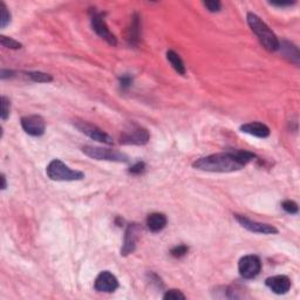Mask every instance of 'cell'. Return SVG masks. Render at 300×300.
Instances as JSON below:
<instances>
[{
	"label": "cell",
	"instance_id": "obj_1",
	"mask_svg": "<svg viewBox=\"0 0 300 300\" xmlns=\"http://www.w3.org/2000/svg\"><path fill=\"white\" fill-rule=\"evenodd\" d=\"M256 154L248 150H234L228 153L212 154L196 159L192 167L206 173H234L242 170L246 164L256 158Z\"/></svg>",
	"mask_w": 300,
	"mask_h": 300
},
{
	"label": "cell",
	"instance_id": "obj_2",
	"mask_svg": "<svg viewBox=\"0 0 300 300\" xmlns=\"http://www.w3.org/2000/svg\"><path fill=\"white\" fill-rule=\"evenodd\" d=\"M248 19V24L252 30V32L257 35V38L259 39L260 44L263 45V47L268 52H276L279 49V43L280 41L277 38V35L272 32L270 27L265 24L262 19L259 18L254 13L249 12L246 16Z\"/></svg>",
	"mask_w": 300,
	"mask_h": 300
},
{
	"label": "cell",
	"instance_id": "obj_3",
	"mask_svg": "<svg viewBox=\"0 0 300 300\" xmlns=\"http://www.w3.org/2000/svg\"><path fill=\"white\" fill-rule=\"evenodd\" d=\"M46 174L52 181L58 182L81 181L85 178V174L79 172V170L72 169L68 165L64 164L61 159L58 158L49 162V164L47 165Z\"/></svg>",
	"mask_w": 300,
	"mask_h": 300
},
{
	"label": "cell",
	"instance_id": "obj_4",
	"mask_svg": "<svg viewBox=\"0 0 300 300\" xmlns=\"http://www.w3.org/2000/svg\"><path fill=\"white\" fill-rule=\"evenodd\" d=\"M82 153L88 158L96 159V161H109L117 162V163H127L129 161V158L126 154L120 153L117 150L108 149V148L85 145V147H82Z\"/></svg>",
	"mask_w": 300,
	"mask_h": 300
},
{
	"label": "cell",
	"instance_id": "obj_5",
	"mask_svg": "<svg viewBox=\"0 0 300 300\" xmlns=\"http://www.w3.org/2000/svg\"><path fill=\"white\" fill-rule=\"evenodd\" d=\"M91 24L92 29L100 38H102L103 40H106L109 45L111 46H116L117 45V39L113 33L111 32L108 29L107 24H106L105 19H103V15L100 12H96L95 8L91 10Z\"/></svg>",
	"mask_w": 300,
	"mask_h": 300
},
{
	"label": "cell",
	"instance_id": "obj_6",
	"mask_svg": "<svg viewBox=\"0 0 300 300\" xmlns=\"http://www.w3.org/2000/svg\"><path fill=\"white\" fill-rule=\"evenodd\" d=\"M262 270V262H260L259 257L254 256V254H248L240 258L239 263H238V271L239 274L245 279L256 278Z\"/></svg>",
	"mask_w": 300,
	"mask_h": 300
},
{
	"label": "cell",
	"instance_id": "obj_7",
	"mask_svg": "<svg viewBox=\"0 0 300 300\" xmlns=\"http://www.w3.org/2000/svg\"><path fill=\"white\" fill-rule=\"evenodd\" d=\"M74 126L79 129L81 133L85 134L94 141L105 143V144H113L111 137L96 126L91 125V123L86 121H81V120H74Z\"/></svg>",
	"mask_w": 300,
	"mask_h": 300
},
{
	"label": "cell",
	"instance_id": "obj_8",
	"mask_svg": "<svg viewBox=\"0 0 300 300\" xmlns=\"http://www.w3.org/2000/svg\"><path fill=\"white\" fill-rule=\"evenodd\" d=\"M234 217L236 218V221L240 224V226H243L244 229H246L248 231L253 232V234H260V235H277L278 234V229L274 228L273 225L270 224H264L259 223V221L249 220L248 217L243 215H234Z\"/></svg>",
	"mask_w": 300,
	"mask_h": 300
},
{
	"label": "cell",
	"instance_id": "obj_9",
	"mask_svg": "<svg viewBox=\"0 0 300 300\" xmlns=\"http://www.w3.org/2000/svg\"><path fill=\"white\" fill-rule=\"evenodd\" d=\"M141 231L142 229L141 226H140V224H129L125 232V239H123V245L121 249V256H129V254H131L135 251L137 240H139Z\"/></svg>",
	"mask_w": 300,
	"mask_h": 300
},
{
	"label": "cell",
	"instance_id": "obj_10",
	"mask_svg": "<svg viewBox=\"0 0 300 300\" xmlns=\"http://www.w3.org/2000/svg\"><path fill=\"white\" fill-rule=\"evenodd\" d=\"M21 127L25 130V133L31 136H43L46 130V122L44 117L39 115H29L24 116L21 119Z\"/></svg>",
	"mask_w": 300,
	"mask_h": 300
},
{
	"label": "cell",
	"instance_id": "obj_11",
	"mask_svg": "<svg viewBox=\"0 0 300 300\" xmlns=\"http://www.w3.org/2000/svg\"><path fill=\"white\" fill-rule=\"evenodd\" d=\"M150 135L147 129L142 127H133L131 130L126 131L120 139V143L125 145H144L149 141Z\"/></svg>",
	"mask_w": 300,
	"mask_h": 300
},
{
	"label": "cell",
	"instance_id": "obj_12",
	"mask_svg": "<svg viewBox=\"0 0 300 300\" xmlns=\"http://www.w3.org/2000/svg\"><path fill=\"white\" fill-rule=\"evenodd\" d=\"M94 288L97 292L113 293L119 288V280L109 271H102L95 279Z\"/></svg>",
	"mask_w": 300,
	"mask_h": 300
},
{
	"label": "cell",
	"instance_id": "obj_13",
	"mask_svg": "<svg viewBox=\"0 0 300 300\" xmlns=\"http://www.w3.org/2000/svg\"><path fill=\"white\" fill-rule=\"evenodd\" d=\"M265 285L276 294H285L291 288V279L287 276H273L265 280Z\"/></svg>",
	"mask_w": 300,
	"mask_h": 300
},
{
	"label": "cell",
	"instance_id": "obj_14",
	"mask_svg": "<svg viewBox=\"0 0 300 300\" xmlns=\"http://www.w3.org/2000/svg\"><path fill=\"white\" fill-rule=\"evenodd\" d=\"M240 131L242 133L249 134V135L259 137V139H266V137L270 136L271 130L268 126H265L264 123L260 122H250L245 123V125L240 126Z\"/></svg>",
	"mask_w": 300,
	"mask_h": 300
},
{
	"label": "cell",
	"instance_id": "obj_15",
	"mask_svg": "<svg viewBox=\"0 0 300 300\" xmlns=\"http://www.w3.org/2000/svg\"><path fill=\"white\" fill-rule=\"evenodd\" d=\"M147 228L151 232H159L162 231L167 225L168 220L167 216L164 214H159V212H153L147 217Z\"/></svg>",
	"mask_w": 300,
	"mask_h": 300
},
{
	"label": "cell",
	"instance_id": "obj_16",
	"mask_svg": "<svg viewBox=\"0 0 300 300\" xmlns=\"http://www.w3.org/2000/svg\"><path fill=\"white\" fill-rule=\"evenodd\" d=\"M127 40L130 45H137L140 40V18L137 15H134L131 18L130 27L128 29Z\"/></svg>",
	"mask_w": 300,
	"mask_h": 300
},
{
	"label": "cell",
	"instance_id": "obj_17",
	"mask_svg": "<svg viewBox=\"0 0 300 300\" xmlns=\"http://www.w3.org/2000/svg\"><path fill=\"white\" fill-rule=\"evenodd\" d=\"M279 49L283 50V54L286 58H288L297 64L299 63V50L293 44L288 43V41H283V43H279Z\"/></svg>",
	"mask_w": 300,
	"mask_h": 300
},
{
	"label": "cell",
	"instance_id": "obj_18",
	"mask_svg": "<svg viewBox=\"0 0 300 300\" xmlns=\"http://www.w3.org/2000/svg\"><path fill=\"white\" fill-rule=\"evenodd\" d=\"M167 59L168 61H169L170 64L173 66V68L175 69L176 72L178 73V74L181 75H186V66H184L183 60H182L181 58H179V55L176 52H174V50H168L167 52Z\"/></svg>",
	"mask_w": 300,
	"mask_h": 300
},
{
	"label": "cell",
	"instance_id": "obj_19",
	"mask_svg": "<svg viewBox=\"0 0 300 300\" xmlns=\"http://www.w3.org/2000/svg\"><path fill=\"white\" fill-rule=\"evenodd\" d=\"M27 77L32 81L38 83H49L53 81L52 75L43 72H29L27 73Z\"/></svg>",
	"mask_w": 300,
	"mask_h": 300
},
{
	"label": "cell",
	"instance_id": "obj_20",
	"mask_svg": "<svg viewBox=\"0 0 300 300\" xmlns=\"http://www.w3.org/2000/svg\"><path fill=\"white\" fill-rule=\"evenodd\" d=\"M11 22V13L5 5V2H0V29H5Z\"/></svg>",
	"mask_w": 300,
	"mask_h": 300
},
{
	"label": "cell",
	"instance_id": "obj_21",
	"mask_svg": "<svg viewBox=\"0 0 300 300\" xmlns=\"http://www.w3.org/2000/svg\"><path fill=\"white\" fill-rule=\"evenodd\" d=\"M0 45L5 48H10V49H19L21 48L22 45L19 43V41L15 40L12 38H8V36L1 35L0 36Z\"/></svg>",
	"mask_w": 300,
	"mask_h": 300
},
{
	"label": "cell",
	"instance_id": "obj_22",
	"mask_svg": "<svg viewBox=\"0 0 300 300\" xmlns=\"http://www.w3.org/2000/svg\"><path fill=\"white\" fill-rule=\"evenodd\" d=\"M0 102H1V113H0V116H1L2 121H5V120H7V117L10 116L11 102L6 96H1Z\"/></svg>",
	"mask_w": 300,
	"mask_h": 300
},
{
	"label": "cell",
	"instance_id": "obj_23",
	"mask_svg": "<svg viewBox=\"0 0 300 300\" xmlns=\"http://www.w3.org/2000/svg\"><path fill=\"white\" fill-rule=\"evenodd\" d=\"M282 207L285 210L286 212H287V214H290V215L298 214V210H299L298 204H297L294 201H291V200L284 201L282 203Z\"/></svg>",
	"mask_w": 300,
	"mask_h": 300
},
{
	"label": "cell",
	"instance_id": "obj_24",
	"mask_svg": "<svg viewBox=\"0 0 300 300\" xmlns=\"http://www.w3.org/2000/svg\"><path fill=\"white\" fill-rule=\"evenodd\" d=\"M187 297L179 290H169L164 293L163 299L165 300H184Z\"/></svg>",
	"mask_w": 300,
	"mask_h": 300
},
{
	"label": "cell",
	"instance_id": "obj_25",
	"mask_svg": "<svg viewBox=\"0 0 300 300\" xmlns=\"http://www.w3.org/2000/svg\"><path fill=\"white\" fill-rule=\"evenodd\" d=\"M188 252H189V248H188L187 245H184V244H181V245H177L174 249H172L170 253H172V256L175 258H182L186 256Z\"/></svg>",
	"mask_w": 300,
	"mask_h": 300
},
{
	"label": "cell",
	"instance_id": "obj_26",
	"mask_svg": "<svg viewBox=\"0 0 300 300\" xmlns=\"http://www.w3.org/2000/svg\"><path fill=\"white\" fill-rule=\"evenodd\" d=\"M119 82H120V87H121V89H123V91H127V89H129L131 86H133L134 79L131 75L125 74V75H122V77H120Z\"/></svg>",
	"mask_w": 300,
	"mask_h": 300
},
{
	"label": "cell",
	"instance_id": "obj_27",
	"mask_svg": "<svg viewBox=\"0 0 300 300\" xmlns=\"http://www.w3.org/2000/svg\"><path fill=\"white\" fill-rule=\"evenodd\" d=\"M203 4H204V6L207 8V11L212 13L220 12L221 8V1H218V0H207V1H204Z\"/></svg>",
	"mask_w": 300,
	"mask_h": 300
},
{
	"label": "cell",
	"instance_id": "obj_28",
	"mask_svg": "<svg viewBox=\"0 0 300 300\" xmlns=\"http://www.w3.org/2000/svg\"><path fill=\"white\" fill-rule=\"evenodd\" d=\"M144 169H145L144 162L139 161V162H136L134 165H131V167L129 168L128 172L129 174H133V175H140V174H142L143 172H144Z\"/></svg>",
	"mask_w": 300,
	"mask_h": 300
},
{
	"label": "cell",
	"instance_id": "obj_29",
	"mask_svg": "<svg viewBox=\"0 0 300 300\" xmlns=\"http://www.w3.org/2000/svg\"><path fill=\"white\" fill-rule=\"evenodd\" d=\"M13 77H15V72L13 71H6V69H1V71H0V79L1 80L8 79V78Z\"/></svg>",
	"mask_w": 300,
	"mask_h": 300
},
{
	"label": "cell",
	"instance_id": "obj_30",
	"mask_svg": "<svg viewBox=\"0 0 300 300\" xmlns=\"http://www.w3.org/2000/svg\"><path fill=\"white\" fill-rule=\"evenodd\" d=\"M271 5H273V6H278V7H285V6H291V5L296 4V2L292 1V2H270Z\"/></svg>",
	"mask_w": 300,
	"mask_h": 300
},
{
	"label": "cell",
	"instance_id": "obj_31",
	"mask_svg": "<svg viewBox=\"0 0 300 300\" xmlns=\"http://www.w3.org/2000/svg\"><path fill=\"white\" fill-rule=\"evenodd\" d=\"M6 188H7L6 176H5V174H1V190H5Z\"/></svg>",
	"mask_w": 300,
	"mask_h": 300
}]
</instances>
